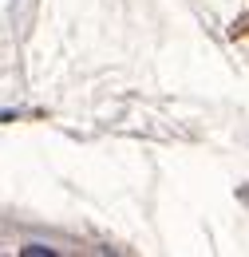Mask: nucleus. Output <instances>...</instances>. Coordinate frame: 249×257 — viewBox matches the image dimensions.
<instances>
[{"instance_id":"1","label":"nucleus","mask_w":249,"mask_h":257,"mask_svg":"<svg viewBox=\"0 0 249 257\" xmlns=\"http://www.w3.org/2000/svg\"><path fill=\"white\" fill-rule=\"evenodd\" d=\"M24 253L28 257H44V253H52V249H48V245H24Z\"/></svg>"}]
</instances>
